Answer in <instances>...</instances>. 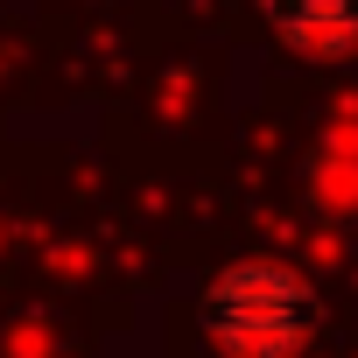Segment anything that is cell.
I'll return each instance as SVG.
<instances>
[{
    "label": "cell",
    "instance_id": "cell-1",
    "mask_svg": "<svg viewBox=\"0 0 358 358\" xmlns=\"http://www.w3.org/2000/svg\"><path fill=\"white\" fill-rule=\"evenodd\" d=\"M197 316H204V337L225 358H302L316 344L323 302H316L302 267L246 253V260H225L204 281Z\"/></svg>",
    "mask_w": 358,
    "mask_h": 358
},
{
    "label": "cell",
    "instance_id": "cell-2",
    "mask_svg": "<svg viewBox=\"0 0 358 358\" xmlns=\"http://www.w3.org/2000/svg\"><path fill=\"white\" fill-rule=\"evenodd\" d=\"M267 29L309 64H344L358 57V0H267Z\"/></svg>",
    "mask_w": 358,
    "mask_h": 358
},
{
    "label": "cell",
    "instance_id": "cell-3",
    "mask_svg": "<svg viewBox=\"0 0 358 358\" xmlns=\"http://www.w3.org/2000/svg\"><path fill=\"white\" fill-rule=\"evenodd\" d=\"M309 204L323 218H358V127H330L309 155Z\"/></svg>",
    "mask_w": 358,
    "mask_h": 358
}]
</instances>
